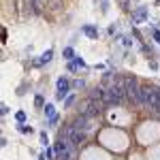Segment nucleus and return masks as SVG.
Masks as SVG:
<instances>
[{
	"instance_id": "nucleus-7",
	"label": "nucleus",
	"mask_w": 160,
	"mask_h": 160,
	"mask_svg": "<svg viewBox=\"0 0 160 160\" xmlns=\"http://www.w3.org/2000/svg\"><path fill=\"white\" fill-rule=\"evenodd\" d=\"M56 113H58V111H56V105H53V102H47V105L43 107V115H45L47 120H49V118H53Z\"/></svg>"
},
{
	"instance_id": "nucleus-8",
	"label": "nucleus",
	"mask_w": 160,
	"mask_h": 160,
	"mask_svg": "<svg viewBox=\"0 0 160 160\" xmlns=\"http://www.w3.org/2000/svg\"><path fill=\"white\" fill-rule=\"evenodd\" d=\"M15 128H17L22 135H32V132H34V128H32V126H28V124H17Z\"/></svg>"
},
{
	"instance_id": "nucleus-13",
	"label": "nucleus",
	"mask_w": 160,
	"mask_h": 160,
	"mask_svg": "<svg viewBox=\"0 0 160 160\" xmlns=\"http://www.w3.org/2000/svg\"><path fill=\"white\" fill-rule=\"evenodd\" d=\"M58 122H60V113H56L53 118H49V120H47V126H49V128H56Z\"/></svg>"
},
{
	"instance_id": "nucleus-3",
	"label": "nucleus",
	"mask_w": 160,
	"mask_h": 160,
	"mask_svg": "<svg viewBox=\"0 0 160 160\" xmlns=\"http://www.w3.org/2000/svg\"><path fill=\"white\" fill-rule=\"evenodd\" d=\"M53 60V49H45L41 56H38L37 60H32V66H37V68H41V66H45V64H49V62Z\"/></svg>"
},
{
	"instance_id": "nucleus-14",
	"label": "nucleus",
	"mask_w": 160,
	"mask_h": 160,
	"mask_svg": "<svg viewBox=\"0 0 160 160\" xmlns=\"http://www.w3.org/2000/svg\"><path fill=\"white\" fill-rule=\"evenodd\" d=\"M152 41H154L156 45H160V30L158 28H152Z\"/></svg>"
},
{
	"instance_id": "nucleus-16",
	"label": "nucleus",
	"mask_w": 160,
	"mask_h": 160,
	"mask_svg": "<svg viewBox=\"0 0 160 160\" xmlns=\"http://www.w3.org/2000/svg\"><path fill=\"white\" fill-rule=\"evenodd\" d=\"M15 122L17 124H26V113L24 111H17V113H15Z\"/></svg>"
},
{
	"instance_id": "nucleus-9",
	"label": "nucleus",
	"mask_w": 160,
	"mask_h": 160,
	"mask_svg": "<svg viewBox=\"0 0 160 160\" xmlns=\"http://www.w3.org/2000/svg\"><path fill=\"white\" fill-rule=\"evenodd\" d=\"M75 98H77V94H75V92H71V94L66 96V100H64V109L73 107V105H75Z\"/></svg>"
},
{
	"instance_id": "nucleus-24",
	"label": "nucleus",
	"mask_w": 160,
	"mask_h": 160,
	"mask_svg": "<svg viewBox=\"0 0 160 160\" xmlns=\"http://www.w3.org/2000/svg\"><path fill=\"white\" fill-rule=\"evenodd\" d=\"M94 2H98V0H94Z\"/></svg>"
},
{
	"instance_id": "nucleus-21",
	"label": "nucleus",
	"mask_w": 160,
	"mask_h": 160,
	"mask_svg": "<svg viewBox=\"0 0 160 160\" xmlns=\"http://www.w3.org/2000/svg\"><path fill=\"white\" fill-rule=\"evenodd\" d=\"M148 64H149L152 71H158V62H156V60H148Z\"/></svg>"
},
{
	"instance_id": "nucleus-1",
	"label": "nucleus",
	"mask_w": 160,
	"mask_h": 160,
	"mask_svg": "<svg viewBox=\"0 0 160 160\" xmlns=\"http://www.w3.org/2000/svg\"><path fill=\"white\" fill-rule=\"evenodd\" d=\"M73 92V88H71V79L68 77H58V81H56V100H66V96Z\"/></svg>"
},
{
	"instance_id": "nucleus-18",
	"label": "nucleus",
	"mask_w": 160,
	"mask_h": 160,
	"mask_svg": "<svg viewBox=\"0 0 160 160\" xmlns=\"http://www.w3.org/2000/svg\"><path fill=\"white\" fill-rule=\"evenodd\" d=\"M120 7L124 11H130V0H120Z\"/></svg>"
},
{
	"instance_id": "nucleus-6",
	"label": "nucleus",
	"mask_w": 160,
	"mask_h": 160,
	"mask_svg": "<svg viewBox=\"0 0 160 160\" xmlns=\"http://www.w3.org/2000/svg\"><path fill=\"white\" fill-rule=\"evenodd\" d=\"M62 58H64L66 62H73L75 58H77V53H75V47H73V45H66V47L62 49Z\"/></svg>"
},
{
	"instance_id": "nucleus-23",
	"label": "nucleus",
	"mask_w": 160,
	"mask_h": 160,
	"mask_svg": "<svg viewBox=\"0 0 160 160\" xmlns=\"http://www.w3.org/2000/svg\"><path fill=\"white\" fill-rule=\"evenodd\" d=\"M107 32H109V34H115V24H111L109 28H107Z\"/></svg>"
},
{
	"instance_id": "nucleus-4",
	"label": "nucleus",
	"mask_w": 160,
	"mask_h": 160,
	"mask_svg": "<svg viewBox=\"0 0 160 160\" xmlns=\"http://www.w3.org/2000/svg\"><path fill=\"white\" fill-rule=\"evenodd\" d=\"M81 34H86L88 38H98L100 30H98V26H94V24H81Z\"/></svg>"
},
{
	"instance_id": "nucleus-17",
	"label": "nucleus",
	"mask_w": 160,
	"mask_h": 160,
	"mask_svg": "<svg viewBox=\"0 0 160 160\" xmlns=\"http://www.w3.org/2000/svg\"><path fill=\"white\" fill-rule=\"evenodd\" d=\"M66 71H68V73H77L79 68H77V64H75V62H66Z\"/></svg>"
},
{
	"instance_id": "nucleus-22",
	"label": "nucleus",
	"mask_w": 160,
	"mask_h": 160,
	"mask_svg": "<svg viewBox=\"0 0 160 160\" xmlns=\"http://www.w3.org/2000/svg\"><path fill=\"white\" fill-rule=\"evenodd\" d=\"M9 111H11V109H9V107H7V105H2V107H0V113H2V115H7V113H9Z\"/></svg>"
},
{
	"instance_id": "nucleus-5",
	"label": "nucleus",
	"mask_w": 160,
	"mask_h": 160,
	"mask_svg": "<svg viewBox=\"0 0 160 160\" xmlns=\"http://www.w3.org/2000/svg\"><path fill=\"white\" fill-rule=\"evenodd\" d=\"M105 92H107V90H105L102 86L92 88V92H90V98H92V100H102V98H105Z\"/></svg>"
},
{
	"instance_id": "nucleus-12",
	"label": "nucleus",
	"mask_w": 160,
	"mask_h": 160,
	"mask_svg": "<svg viewBox=\"0 0 160 160\" xmlns=\"http://www.w3.org/2000/svg\"><path fill=\"white\" fill-rule=\"evenodd\" d=\"M38 137H41V145H43V148H49V139H47V130H41V132H38Z\"/></svg>"
},
{
	"instance_id": "nucleus-15",
	"label": "nucleus",
	"mask_w": 160,
	"mask_h": 160,
	"mask_svg": "<svg viewBox=\"0 0 160 160\" xmlns=\"http://www.w3.org/2000/svg\"><path fill=\"white\" fill-rule=\"evenodd\" d=\"M75 64H77V68H88V64H86V60H83V58H81V56H77V58H75Z\"/></svg>"
},
{
	"instance_id": "nucleus-19",
	"label": "nucleus",
	"mask_w": 160,
	"mask_h": 160,
	"mask_svg": "<svg viewBox=\"0 0 160 160\" xmlns=\"http://www.w3.org/2000/svg\"><path fill=\"white\" fill-rule=\"evenodd\" d=\"M122 41H124V47H132V43H135L130 37H122Z\"/></svg>"
},
{
	"instance_id": "nucleus-10",
	"label": "nucleus",
	"mask_w": 160,
	"mask_h": 160,
	"mask_svg": "<svg viewBox=\"0 0 160 160\" xmlns=\"http://www.w3.org/2000/svg\"><path fill=\"white\" fill-rule=\"evenodd\" d=\"M71 88H73V90H83V88H86V81H83V79H73V81H71Z\"/></svg>"
},
{
	"instance_id": "nucleus-11",
	"label": "nucleus",
	"mask_w": 160,
	"mask_h": 160,
	"mask_svg": "<svg viewBox=\"0 0 160 160\" xmlns=\"http://www.w3.org/2000/svg\"><path fill=\"white\" fill-rule=\"evenodd\" d=\"M47 102H45V98H43V94H37L34 96V107H38V109H43Z\"/></svg>"
},
{
	"instance_id": "nucleus-2",
	"label": "nucleus",
	"mask_w": 160,
	"mask_h": 160,
	"mask_svg": "<svg viewBox=\"0 0 160 160\" xmlns=\"http://www.w3.org/2000/svg\"><path fill=\"white\" fill-rule=\"evenodd\" d=\"M130 19H132V26H139V24H145L149 19V9L145 4H139V7H132L130 11Z\"/></svg>"
},
{
	"instance_id": "nucleus-20",
	"label": "nucleus",
	"mask_w": 160,
	"mask_h": 160,
	"mask_svg": "<svg viewBox=\"0 0 160 160\" xmlns=\"http://www.w3.org/2000/svg\"><path fill=\"white\" fill-rule=\"evenodd\" d=\"M26 86H28V83H22V86L17 88V96H24L26 94Z\"/></svg>"
}]
</instances>
